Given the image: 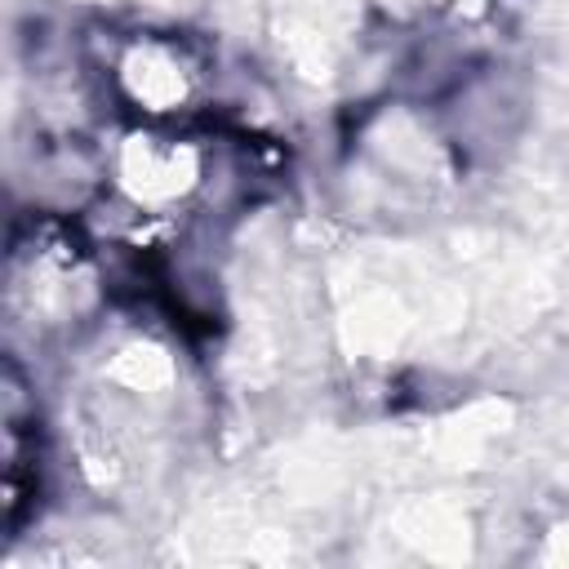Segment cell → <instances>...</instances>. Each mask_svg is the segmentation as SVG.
Listing matches in <instances>:
<instances>
[{
  "label": "cell",
  "mask_w": 569,
  "mask_h": 569,
  "mask_svg": "<svg viewBox=\"0 0 569 569\" xmlns=\"http://www.w3.org/2000/svg\"><path fill=\"white\" fill-rule=\"evenodd\" d=\"M111 84L124 107L147 116H173V111H191V102L200 98L204 62L187 40L142 31L116 49Z\"/></svg>",
  "instance_id": "cell-1"
},
{
  "label": "cell",
  "mask_w": 569,
  "mask_h": 569,
  "mask_svg": "<svg viewBox=\"0 0 569 569\" xmlns=\"http://www.w3.org/2000/svg\"><path fill=\"white\" fill-rule=\"evenodd\" d=\"M120 187L138 209H164L200 182V156L191 142L173 138H129L120 151Z\"/></svg>",
  "instance_id": "cell-2"
}]
</instances>
